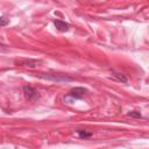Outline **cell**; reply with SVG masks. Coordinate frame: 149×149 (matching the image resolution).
<instances>
[{
  "mask_svg": "<svg viewBox=\"0 0 149 149\" xmlns=\"http://www.w3.org/2000/svg\"><path fill=\"white\" fill-rule=\"evenodd\" d=\"M41 63H42V61L34 59V58H20V59H15V65L22 66V68H29V69H35Z\"/></svg>",
  "mask_w": 149,
  "mask_h": 149,
  "instance_id": "3957f363",
  "label": "cell"
},
{
  "mask_svg": "<svg viewBox=\"0 0 149 149\" xmlns=\"http://www.w3.org/2000/svg\"><path fill=\"white\" fill-rule=\"evenodd\" d=\"M8 23H9V20H8L6 16H0V27L7 26Z\"/></svg>",
  "mask_w": 149,
  "mask_h": 149,
  "instance_id": "9c48e42d",
  "label": "cell"
},
{
  "mask_svg": "<svg viewBox=\"0 0 149 149\" xmlns=\"http://www.w3.org/2000/svg\"><path fill=\"white\" fill-rule=\"evenodd\" d=\"M54 24H55V27L59 31H68L70 29V24L66 23V22H64V21H62V20H55L54 21Z\"/></svg>",
  "mask_w": 149,
  "mask_h": 149,
  "instance_id": "5b68a950",
  "label": "cell"
},
{
  "mask_svg": "<svg viewBox=\"0 0 149 149\" xmlns=\"http://www.w3.org/2000/svg\"><path fill=\"white\" fill-rule=\"evenodd\" d=\"M36 76L38 78L50 80L54 83H70L73 81L72 77H69L66 74H57V73H50V72H37Z\"/></svg>",
  "mask_w": 149,
  "mask_h": 149,
  "instance_id": "6da1fadb",
  "label": "cell"
},
{
  "mask_svg": "<svg viewBox=\"0 0 149 149\" xmlns=\"http://www.w3.org/2000/svg\"><path fill=\"white\" fill-rule=\"evenodd\" d=\"M128 115H129L130 118H135V119L142 118V114H141L140 112H137V111H130V112H128Z\"/></svg>",
  "mask_w": 149,
  "mask_h": 149,
  "instance_id": "ba28073f",
  "label": "cell"
},
{
  "mask_svg": "<svg viewBox=\"0 0 149 149\" xmlns=\"http://www.w3.org/2000/svg\"><path fill=\"white\" fill-rule=\"evenodd\" d=\"M87 88L85 87H81V86H77V87H73L70 90V92L63 97V100L66 101V104H71L76 100H79L81 99L86 93H87Z\"/></svg>",
  "mask_w": 149,
  "mask_h": 149,
  "instance_id": "7a4b0ae2",
  "label": "cell"
},
{
  "mask_svg": "<svg viewBox=\"0 0 149 149\" xmlns=\"http://www.w3.org/2000/svg\"><path fill=\"white\" fill-rule=\"evenodd\" d=\"M23 93H24L26 98L30 101H34L38 98V92L33 86H23Z\"/></svg>",
  "mask_w": 149,
  "mask_h": 149,
  "instance_id": "277c9868",
  "label": "cell"
},
{
  "mask_svg": "<svg viewBox=\"0 0 149 149\" xmlns=\"http://www.w3.org/2000/svg\"><path fill=\"white\" fill-rule=\"evenodd\" d=\"M112 73H113L112 77H113L115 80L121 81V83H127V77H126L125 74H122V73H120V72H115V71H113Z\"/></svg>",
  "mask_w": 149,
  "mask_h": 149,
  "instance_id": "8992f818",
  "label": "cell"
},
{
  "mask_svg": "<svg viewBox=\"0 0 149 149\" xmlns=\"http://www.w3.org/2000/svg\"><path fill=\"white\" fill-rule=\"evenodd\" d=\"M77 134H78V136L80 137V139H90L91 136H92V133H90V132H86V130H83V129H78L77 130Z\"/></svg>",
  "mask_w": 149,
  "mask_h": 149,
  "instance_id": "52a82bcc",
  "label": "cell"
}]
</instances>
